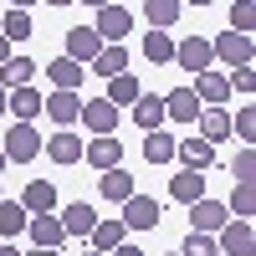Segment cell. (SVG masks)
<instances>
[{
  "label": "cell",
  "instance_id": "obj_30",
  "mask_svg": "<svg viewBox=\"0 0 256 256\" xmlns=\"http://www.w3.org/2000/svg\"><path fill=\"white\" fill-rule=\"evenodd\" d=\"M144 56L154 62V67H164V62H174V41H169L159 26H148V36H144Z\"/></svg>",
  "mask_w": 256,
  "mask_h": 256
},
{
  "label": "cell",
  "instance_id": "obj_47",
  "mask_svg": "<svg viewBox=\"0 0 256 256\" xmlns=\"http://www.w3.org/2000/svg\"><path fill=\"white\" fill-rule=\"evenodd\" d=\"M6 164H10V159H6V148H0V169H6Z\"/></svg>",
  "mask_w": 256,
  "mask_h": 256
},
{
  "label": "cell",
  "instance_id": "obj_7",
  "mask_svg": "<svg viewBox=\"0 0 256 256\" xmlns=\"http://www.w3.org/2000/svg\"><path fill=\"white\" fill-rule=\"evenodd\" d=\"M174 62H180L184 72H205L210 62H216V52H210L205 36H190V41H174Z\"/></svg>",
  "mask_w": 256,
  "mask_h": 256
},
{
  "label": "cell",
  "instance_id": "obj_24",
  "mask_svg": "<svg viewBox=\"0 0 256 256\" xmlns=\"http://www.w3.org/2000/svg\"><path fill=\"white\" fill-rule=\"evenodd\" d=\"M138 77L134 72H118V77H108V102H113V108H123V102H128V108H134V102H138Z\"/></svg>",
  "mask_w": 256,
  "mask_h": 256
},
{
  "label": "cell",
  "instance_id": "obj_9",
  "mask_svg": "<svg viewBox=\"0 0 256 256\" xmlns=\"http://www.w3.org/2000/svg\"><path fill=\"white\" fill-rule=\"evenodd\" d=\"M210 52H216L226 67H241V62H251V36L226 31V36H216V41H210Z\"/></svg>",
  "mask_w": 256,
  "mask_h": 256
},
{
  "label": "cell",
  "instance_id": "obj_39",
  "mask_svg": "<svg viewBox=\"0 0 256 256\" xmlns=\"http://www.w3.org/2000/svg\"><path fill=\"white\" fill-rule=\"evenodd\" d=\"M256 92V67H251V62H241V67H236V77H230V92Z\"/></svg>",
  "mask_w": 256,
  "mask_h": 256
},
{
  "label": "cell",
  "instance_id": "obj_46",
  "mask_svg": "<svg viewBox=\"0 0 256 256\" xmlns=\"http://www.w3.org/2000/svg\"><path fill=\"white\" fill-rule=\"evenodd\" d=\"M0 113H6V88H0Z\"/></svg>",
  "mask_w": 256,
  "mask_h": 256
},
{
  "label": "cell",
  "instance_id": "obj_3",
  "mask_svg": "<svg viewBox=\"0 0 256 256\" xmlns=\"http://www.w3.org/2000/svg\"><path fill=\"white\" fill-rule=\"evenodd\" d=\"M128 230H154L159 226V205L154 200H148V195H138V190H134V195H128L123 200V216H118Z\"/></svg>",
  "mask_w": 256,
  "mask_h": 256
},
{
  "label": "cell",
  "instance_id": "obj_5",
  "mask_svg": "<svg viewBox=\"0 0 256 256\" xmlns=\"http://www.w3.org/2000/svg\"><path fill=\"white\" fill-rule=\"evenodd\" d=\"M41 113H46L52 123H62V128H72V123L82 118V98H77L72 88H56L46 102H41Z\"/></svg>",
  "mask_w": 256,
  "mask_h": 256
},
{
  "label": "cell",
  "instance_id": "obj_2",
  "mask_svg": "<svg viewBox=\"0 0 256 256\" xmlns=\"http://www.w3.org/2000/svg\"><path fill=\"white\" fill-rule=\"evenodd\" d=\"M0 148H6V159H10V164H31V159L41 154V134H36L31 123H16Z\"/></svg>",
  "mask_w": 256,
  "mask_h": 256
},
{
  "label": "cell",
  "instance_id": "obj_19",
  "mask_svg": "<svg viewBox=\"0 0 256 256\" xmlns=\"http://www.w3.org/2000/svg\"><path fill=\"white\" fill-rule=\"evenodd\" d=\"M56 220H62V230H67V236H88V230L98 226V210H92V205H77V200H72V205L56 216Z\"/></svg>",
  "mask_w": 256,
  "mask_h": 256
},
{
  "label": "cell",
  "instance_id": "obj_21",
  "mask_svg": "<svg viewBox=\"0 0 256 256\" xmlns=\"http://www.w3.org/2000/svg\"><path fill=\"white\" fill-rule=\"evenodd\" d=\"M41 148H46L56 164H77V159H82V138L72 134V128H62V134H56V138H46Z\"/></svg>",
  "mask_w": 256,
  "mask_h": 256
},
{
  "label": "cell",
  "instance_id": "obj_25",
  "mask_svg": "<svg viewBox=\"0 0 256 256\" xmlns=\"http://www.w3.org/2000/svg\"><path fill=\"white\" fill-rule=\"evenodd\" d=\"M180 10H184V0H144V16H148V26H159V31H169L180 20Z\"/></svg>",
  "mask_w": 256,
  "mask_h": 256
},
{
  "label": "cell",
  "instance_id": "obj_50",
  "mask_svg": "<svg viewBox=\"0 0 256 256\" xmlns=\"http://www.w3.org/2000/svg\"><path fill=\"white\" fill-rule=\"evenodd\" d=\"M92 256H108V251H92Z\"/></svg>",
  "mask_w": 256,
  "mask_h": 256
},
{
  "label": "cell",
  "instance_id": "obj_13",
  "mask_svg": "<svg viewBox=\"0 0 256 256\" xmlns=\"http://www.w3.org/2000/svg\"><path fill=\"white\" fill-rule=\"evenodd\" d=\"M41 102H46V98L26 82V88H10V92H6V113H16L20 123H31V118H41Z\"/></svg>",
  "mask_w": 256,
  "mask_h": 256
},
{
  "label": "cell",
  "instance_id": "obj_42",
  "mask_svg": "<svg viewBox=\"0 0 256 256\" xmlns=\"http://www.w3.org/2000/svg\"><path fill=\"white\" fill-rule=\"evenodd\" d=\"M0 256H20V251H16V246H0Z\"/></svg>",
  "mask_w": 256,
  "mask_h": 256
},
{
  "label": "cell",
  "instance_id": "obj_15",
  "mask_svg": "<svg viewBox=\"0 0 256 256\" xmlns=\"http://www.w3.org/2000/svg\"><path fill=\"white\" fill-rule=\"evenodd\" d=\"M98 195L108 200V205H123L128 195H134V174H128V169H102V180H98Z\"/></svg>",
  "mask_w": 256,
  "mask_h": 256
},
{
  "label": "cell",
  "instance_id": "obj_34",
  "mask_svg": "<svg viewBox=\"0 0 256 256\" xmlns=\"http://www.w3.org/2000/svg\"><path fill=\"white\" fill-rule=\"evenodd\" d=\"M230 216H236V220H251V210H256V190H251V180H241L236 184V195H230Z\"/></svg>",
  "mask_w": 256,
  "mask_h": 256
},
{
  "label": "cell",
  "instance_id": "obj_28",
  "mask_svg": "<svg viewBox=\"0 0 256 256\" xmlns=\"http://www.w3.org/2000/svg\"><path fill=\"white\" fill-rule=\"evenodd\" d=\"M144 159L148 164H169V159H174V138H169L164 128H148V134H144Z\"/></svg>",
  "mask_w": 256,
  "mask_h": 256
},
{
  "label": "cell",
  "instance_id": "obj_26",
  "mask_svg": "<svg viewBox=\"0 0 256 256\" xmlns=\"http://www.w3.org/2000/svg\"><path fill=\"white\" fill-rule=\"evenodd\" d=\"M134 123L144 128H164V98H148V92H138V102H134Z\"/></svg>",
  "mask_w": 256,
  "mask_h": 256
},
{
  "label": "cell",
  "instance_id": "obj_33",
  "mask_svg": "<svg viewBox=\"0 0 256 256\" xmlns=\"http://www.w3.org/2000/svg\"><path fill=\"white\" fill-rule=\"evenodd\" d=\"M0 36H6V41H31V10L10 6V16L0 20Z\"/></svg>",
  "mask_w": 256,
  "mask_h": 256
},
{
  "label": "cell",
  "instance_id": "obj_36",
  "mask_svg": "<svg viewBox=\"0 0 256 256\" xmlns=\"http://www.w3.org/2000/svg\"><path fill=\"white\" fill-rule=\"evenodd\" d=\"M251 26H256V6H251V0H236V6H230V31L251 36Z\"/></svg>",
  "mask_w": 256,
  "mask_h": 256
},
{
  "label": "cell",
  "instance_id": "obj_43",
  "mask_svg": "<svg viewBox=\"0 0 256 256\" xmlns=\"http://www.w3.org/2000/svg\"><path fill=\"white\" fill-rule=\"evenodd\" d=\"M82 6H108V0H82Z\"/></svg>",
  "mask_w": 256,
  "mask_h": 256
},
{
  "label": "cell",
  "instance_id": "obj_32",
  "mask_svg": "<svg viewBox=\"0 0 256 256\" xmlns=\"http://www.w3.org/2000/svg\"><path fill=\"white\" fill-rule=\"evenodd\" d=\"M20 230H26V205H16V200L0 195V241H6V236H20Z\"/></svg>",
  "mask_w": 256,
  "mask_h": 256
},
{
  "label": "cell",
  "instance_id": "obj_20",
  "mask_svg": "<svg viewBox=\"0 0 256 256\" xmlns=\"http://www.w3.org/2000/svg\"><path fill=\"white\" fill-rule=\"evenodd\" d=\"M20 205H31L26 216H46V210L56 205V184H52V180H31L26 195H20Z\"/></svg>",
  "mask_w": 256,
  "mask_h": 256
},
{
  "label": "cell",
  "instance_id": "obj_23",
  "mask_svg": "<svg viewBox=\"0 0 256 256\" xmlns=\"http://www.w3.org/2000/svg\"><path fill=\"white\" fill-rule=\"evenodd\" d=\"M200 138H210V144H220V138H230V113L226 108H200Z\"/></svg>",
  "mask_w": 256,
  "mask_h": 256
},
{
  "label": "cell",
  "instance_id": "obj_8",
  "mask_svg": "<svg viewBox=\"0 0 256 256\" xmlns=\"http://www.w3.org/2000/svg\"><path fill=\"white\" fill-rule=\"evenodd\" d=\"M226 220H230V210H226V205H216V200H205V195L190 205V230H210V236H216Z\"/></svg>",
  "mask_w": 256,
  "mask_h": 256
},
{
  "label": "cell",
  "instance_id": "obj_48",
  "mask_svg": "<svg viewBox=\"0 0 256 256\" xmlns=\"http://www.w3.org/2000/svg\"><path fill=\"white\" fill-rule=\"evenodd\" d=\"M36 256H56V251H36Z\"/></svg>",
  "mask_w": 256,
  "mask_h": 256
},
{
  "label": "cell",
  "instance_id": "obj_35",
  "mask_svg": "<svg viewBox=\"0 0 256 256\" xmlns=\"http://www.w3.org/2000/svg\"><path fill=\"white\" fill-rule=\"evenodd\" d=\"M180 256H220V246H216V236H210V230H190Z\"/></svg>",
  "mask_w": 256,
  "mask_h": 256
},
{
  "label": "cell",
  "instance_id": "obj_38",
  "mask_svg": "<svg viewBox=\"0 0 256 256\" xmlns=\"http://www.w3.org/2000/svg\"><path fill=\"white\" fill-rule=\"evenodd\" d=\"M230 134H241V138L251 144V138H256V108H241L236 118H230Z\"/></svg>",
  "mask_w": 256,
  "mask_h": 256
},
{
  "label": "cell",
  "instance_id": "obj_22",
  "mask_svg": "<svg viewBox=\"0 0 256 256\" xmlns=\"http://www.w3.org/2000/svg\"><path fill=\"white\" fill-rule=\"evenodd\" d=\"M88 67H92V72H98L102 82H108V77H118V72H128V52H123L118 41H113V46H102V52H98V56L88 62Z\"/></svg>",
  "mask_w": 256,
  "mask_h": 256
},
{
  "label": "cell",
  "instance_id": "obj_6",
  "mask_svg": "<svg viewBox=\"0 0 256 256\" xmlns=\"http://www.w3.org/2000/svg\"><path fill=\"white\" fill-rule=\"evenodd\" d=\"M26 226H31V246L36 251H62V241H67V230H62V220L52 216H26Z\"/></svg>",
  "mask_w": 256,
  "mask_h": 256
},
{
  "label": "cell",
  "instance_id": "obj_29",
  "mask_svg": "<svg viewBox=\"0 0 256 256\" xmlns=\"http://www.w3.org/2000/svg\"><path fill=\"white\" fill-rule=\"evenodd\" d=\"M123 236H128V226H123V220H98V226L88 230V241H92V251H113V246H118Z\"/></svg>",
  "mask_w": 256,
  "mask_h": 256
},
{
  "label": "cell",
  "instance_id": "obj_11",
  "mask_svg": "<svg viewBox=\"0 0 256 256\" xmlns=\"http://www.w3.org/2000/svg\"><path fill=\"white\" fill-rule=\"evenodd\" d=\"M195 98L205 102V108H220V102L230 98V77H220V72H195Z\"/></svg>",
  "mask_w": 256,
  "mask_h": 256
},
{
  "label": "cell",
  "instance_id": "obj_49",
  "mask_svg": "<svg viewBox=\"0 0 256 256\" xmlns=\"http://www.w3.org/2000/svg\"><path fill=\"white\" fill-rule=\"evenodd\" d=\"M195 6H210V0H195Z\"/></svg>",
  "mask_w": 256,
  "mask_h": 256
},
{
  "label": "cell",
  "instance_id": "obj_4",
  "mask_svg": "<svg viewBox=\"0 0 256 256\" xmlns=\"http://www.w3.org/2000/svg\"><path fill=\"white\" fill-rule=\"evenodd\" d=\"M92 31H98L102 41H123L128 31H134V16H128L123 6H113V0H108V6H98V20H92Z\"/></svg>",
  "mask_w": 256,
  "mask_h": 256
},
{
  "label": "cell",
  "instance_id": "obj_10",
  "mask_svg": "<svg viewBox=\"0 0 256 256\" xmlns=\"http://www.w3.org/2000/svg\"><path fill=\"white\" fill-rule=\"evenodd\" d=\"M200 108H205V102L195 98V88H174V92L164 98V118H174V123H195Z\"/></svg>",
  "mask_w": 256,
  "mask_h": 256
},
{
  "label": "cell",
  "instance_id": "obj_1",
  "mask_svg": "<svg viewBox=\"0 0 256 256\" xmlns=\"http://www.w3.org/2000/svg\"><path fill=\"white\" fill-rule=\"evenodd\" d=\"M220 256H256V230H251V220H236L230 216L226 226H220Z\"/></svg>",
  "mask_w": 256,
  "mask_h": 256
},
{
  "label": "cell",
  "instance_id": "obj_14",
  "mask_svg": "<svg viewBox=\"0 0 256 256\" xmlns=\"http://www.w3.org/2000/svg\"><path fill=\"white\" fill-rule=\"evenodd\" d=\"M102 46H108V41H102L92 26H77V31H67V56H72V62H92Z\"/></svg>",
  "mask_w": 256,
  "mask_h": 256
},
{
  "label": "cell",
  "instance_id": "obj_16",
  "mask_svg": "<svg viewBox=\"0 0 256 256\" xmlns=\"http://www.w3.org/2000/svg\"><path fill=\"white\" fill-rule=\"evenodd\" d=\"M169 195H174L180 205H195L205 195V169H180V174L169 180Z\"/></svg>",
  "mask_w": 256,
  "mask_h": 256
},
{
  "label": "cell",
  "instance_id": "obj_45",
  "mask_svg": "<svg viewBox=\"0 0 256 256\" xmlns=\"http://www.w3.org/2000/svg\"><path fill=\"white\" fill-rule=\"evenodd\" d=\"M10 6H20V10H26V6H31V0H10Z\"/></svg>",
  "mask_w": 256,
  "mask_h": 256
},
{
  "label": "cell",
  "instance_id": "obj_40",
  "mask_svg": "<svg viewBox=\"0 0 256 256\" xmlns=\"http://www.w3.org/2000/svg\"><path fill=\"white\" fill-rule=\"evenodd\" d=\"M108 256H144V251H138V246H123V241H118V246H113Z\"/></svg>",
  "mask_w": 256,
  "mask_h": 256
},
{
  "label": "cell",
  "instance_id": "obj_44",
  "mask_svg": "<svg viewBox=\"0 0 256 256\" xmlns=\"http://www.w3.org/2000/svg\"><path fill=\"white\" fill-rule=\"evenodd\" d=\"M52 6H77V0H52Z\"/></svg>",
  "mask_w": 256,
  "mask_h": 256
},
{
  "label": "cell",
  "instance_id": "obj_31",
  "mask_svg": "<svg viewBox=\"0 0 256 256\" xmlns=\"http://www.w3.org/2000/svg\"><path fill=\"white\" fill-rule=\"evenodd\" d=\"M46 77L56 82V88H72V92H77V82H82V62L56 56V62H46Z\"/></svg>",
  "mask_w": 256,
  "mask_h": 256
},
{
  "label": "cell",
  "instance_id": "obj_17",
  "mask_svg": "<svg viewBox=\"0 0 256 256\" xmlns=\"http://www.w3.org/2000/svg\"><path fill=\"white\" fill-rule=\"evenodd\" d=\"M77 123H88L92 134H113V123H118V108L108 98H98V102H82V118Z\"/></svg>",
  "mask_w": 256,
  "mask_h": 256
},
{
  "label": "cell",
  "instance_id": "obj_12",
  "mask_svg": "<svg viewBox=\"0 0 256 256\" xmlns=\"http://www.w3.org/2000/svg\"><path fill=\"white\" fill-rule=\"evenodd\" d=\"M82 159L98 164V169H118V164H123V144H118L113 134H98L88 148H82Z\"/></svg>",
  "mask_w": 256,
  "mask_h": 256
},
{
  "label": "cell",
  "instance_id": "obj_41",
  "mask_svg": "<svg viewBox=\"0 0 256 256\" xmlns=\"http://www.w3.org/2000/svg\"><path fill=\"white\" fill-rule=\"evenodd\" d=\"M6 56H10V41H6V36H0V67H6Z\"/></svg>",
  "mask_w": 256,
  "mask_h": 256
},
{
  "label": "cell",
  "instance_id": "obj_27",
  "mask_svg": "<svg viewBox=\"0 0 256 256\" xmlns=\"http://www.w3.org/2000/svg\"><path fill=\"white\" fill-rule=\"evenodd\" d=\"M36 77V62L31 56H6V67H0V88H26Z\"/></svg>",
  "mask_w": 256,
  "mask_h": 256
},
{
  "label": "cell",
  "instance_id": "obj_18",
  "mask_svg": "<svg viewBox=\"0 0 256 256\" xmlns=\"http://www.w3.org/2000/svg\"><path fill=\"white\" fill-rule=\"evenodd\" d=\"M174 159H184L190 169H205L210 159H216V144H210V138H200V134H190L184 144H174Z\"/></svg>",
  "mask_w": 256,
  "mask_h": 256
},
{
  "label": "cell",
  "instance_id": "obj_37",
  "mask_svg": "<svg viewBox=\"0 0 256 256\" xmlns=\"http://www.w3.org/2000/svg\"><path fill=\"white\" fill-rule=\"evenodd\" d=\"M230 174H236V184L256 174V148H251V144H246V148H241V154H236V164H230Z\"/></svg>",
  "mask_w": 256,
  "mask_h": 256
}]
</instances>
